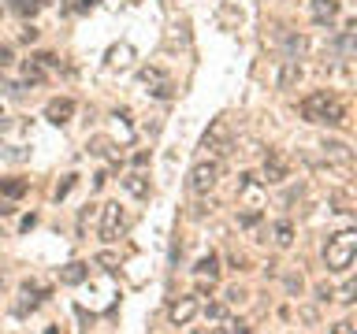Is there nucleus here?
<instances>
[{
    "mask_svg": "<svg viewBox=\"0 0 357 334\" xmlns=\"http://www.w3.org/2000/svg\"><path fill=\"white\" fill-rule=\"evenodd\" d=\"M301 116H305L309 122H324V127H342L346 108H342V100L335 93L317 89V93H309L305 100H301Z\"/></svg>",
    "mask_w": 357,
    "mask_h": 334,
    "instance_id": "nucleus-1",
    "label": "nucleus"
},
{
    "mask_svg": "<svg viewBox=\"0 0 357 334\" xmlns=\"http://www.w3.org/2000/svg\"><path fill=\"white\" fill-rule=\"evenodd\" d=\"M354 256H357V230H339L328 245H324V264H328V271H350Z\"/></svg>",
    "mask_w": 357,
    "mask_h": 334,
    "instance_id": "nucleus-2",
    "label": "nucleus"
},
{
    "mask_svg": "<svg viewBox=\"0 0 357 334\" xmlns=\"http://www.w3.org/2000/svg\"><path fill=\"white\" fill-rule=\"evenodd\" d=\"M127 230V212L119 208V200H108L100 208V241H119V234Z\"/></svg>",
    "mask_w": 357,
    "mask_h": 334,
    "instance_id": "nucleus-3",
    "label": "nucleus"
},
{
    "mask_svg": "<svg viewBox=\"0 0 357 334\" xmlns=\"http://www.w3.org/2000/svg\"><path fill=\"white\" fill-rule=\"evenodd\" d=\"M201 149H205L208 156H227V152L234 149L227 119H216V122H212V127L205 130V138H201Z\"/></svg>",
    "mask_w": 357,
    "mask_h": 334,
    "instance_id": "nucleus-4",
    "label": "nucleus"
},
{
    "mask_svg": "<svg viewBox=\"0 0 357 334\" xmlns=\"http://www.w3.org/2000/svg\"><path fill=\"white\" fill-rule=\"evenodd\" d=\"M216 178H220V164L216 160H201V164H194V171H190V189L205 197L208 189L216 186Z\"/></svg>",
    "mask_w": 357,
    "mask_h": 334,
    "instance_id": "nucleus-5",
    "label": "nucleus"
},
{
    "mask_svg": "<svg viewBox=\"0 0 357 334\" xmlns=\"http://www.w3.org/2000/svg\"><path fill=\"white\" fill-rule=\"evenodd\" d=\"M138 78H142V86H149L145 93H153V97H160V100L172 97V82H167V74L160 71V67H145Z\"/></svg>",
    "mask_w": 357,
    "mask_h": 334,
    "instance_id": "nucleus-6",
    "label": "nucleus"
},
{
    "mask_svg": "<svg viewBox=\"0 0 357 334\" xmlns=\"http://www.w3.org/2000/svg\"><path fill=\"white\" fill-rule=\"evenodd\" d=\"M197 316V294H186V297H178L172 308H167V319L175 323V327H186L190 319Z\"/></svg>",
    "mask_w": 357,
    "mask_h": 334,
    "instance_id": "nucleus-7",
    "label": "nucleus"
},
{
    "mask_svg": "<svg viewBox=\"0 0 357 334\" xmlns=\"http://www.w3.org/2000/svg\"><path fill=\"white\" fill-rule=\"evenodd\" d=\"M71 116H75V100H71V97H56V100H49V104H45V119H49L52 127L71 122Z\"/></svg>",
    "mask_w": 357,
    "mask_h": 334,
    "instance_id": "nucleus-8",
    "label": "nucleus"
},
{
    "mask_svg": "<svg viewBox=\"0 0 357 334\" xmlns=\"http://www.w3.org/2000/svg\"><path fill=\"white\" fill-rule=\"evenodd\" d=\"M86 275H89V264H82V260H71L67 267H60V283H63V286L86 283Z\"/></svg>",
    "mask_w": 357,
    "mask_h": 334,
    "instance_id": "nucleus-9",
    "label": "nucleus"
},
{
    "mask_svg": "<svg viewBox=\"0 0 357 334\" xmlns=\"http://www.w3.org/2000/svg\"><path fill=\"white\" fill-rule=\"evenodd\" d=\"M301 78V63L298 60H283V67H279V78H275V89H290Z\"/></svg>",
    "mask_w": 357,
    "mask_h": 334,
    "instance_id": "nucleus-10",
    "label": "nucleus"
},
{
    "mask_svg": "<svg viewBox=\"0 0 357 334\" xmlns=\"http://www.w3.org/2000/svg\"><path fill=\"white\" fill-rule=\"evenodd\" d=\"M339 0H312V19L317 22H331V19H339Z\"/></svg>",
    "mask_w": 357,
    "mask_h": 334,
    "instance_id": "nucleus-11",
    "label": "nucleus"
},
{
    "mask_svg": "<svg viewBox=\"0 0 357 334\" xmlns=\"http://www.w3.org/2000/svg\"><path fill=\"white\" fill-rule=\"evenodd\" d=\"M123 189H127L130 197H149V178L138 175V171H130L127 178H123Z\"/></svg>",
    "mask_w": 357,
    "mask_h": 334,
    "instance_id": "nucleus-12",
    "label": "nucleus"
},
{
    "mask_svg": "<svg viewBox=\"0 0 357 334\" xmlns=\"http://www.w3.org/2000/svg\"><path fill=\"white\" fill-rule=\"evenodd\" d=\"M283 178H287V164L279 160V156H268V160H264V178H261V182H283Z\"/></svg>",
    "mask_w": 357,
    "mask_h": 334,
    "instance_id": "nucleus-13",
    "label": "nucleus"
},
{
    "mask_svg": "<svg viewBox=\"0 0 357 334\" xmlns=\"http://www.w3.org/2000/svg\"><path fill=\"white\" fill-rule=\"evenodd\" d=\"M194 271L201 275V278H208V283H216V278H220V260H216V256H201V260H197V267H194Z\"/></svg>",
    "mask_w": 357,
    "mask_h": 334,
    "instance_id": "nucleus-14",
    "label": "nucleus"
},
{
    "mask_svg": "<svg viewBox=\"0 0 357 334\" xmlns=\"http://www.w3.org/2000/svg\"><path fill=\"white\" fill-rule=\"evenodd\" d=\"M0 193L11 197V200L22 197V193H26V178H0Z\"/></svg>",
    "mask_w": 357,
    "mask_h": 334,
    "instance_id": "nucleus-15",
    "label": "nucleus"
},
{
    "mask_svg": "<svg viewBox=\"0 0 357 334\" xmlns=\"http://www.w3.org/2000/svg\"><path fill=\"white\" fill-rule=\"evenodd\" d=\"M41 305V297H38V289H22V301H19V305H15V312H19V316H26V312H33V308H38Z\"/></svg>",
    "mask_w": 357,
    "mask_h": 334,
    "instance_id": "nucleus-16",
    "label": "nucleus"
},
{
    "mask_svg": "<svg viewBox=\"0 0 357 334\" xmlns=\"http://www.w3.org/2000/svg\"><path fill=\"white\" fill-rule=\"evenodd\" d=\"M275 245H279V249H287V245H294V227H290V223L283 219V223H275Z\"/></svg>",
    "mask_w": 357,
    "mask_h": 334,
    "instance_id": "nucleus-17",
    "label": "nucleus"
},
{
    "mask_svg": "<svg viewBox=\"0 0 357 334\" xmlns=\"http://www.w3.org/2000/svg\"><path fill=\"white\" fill-rule=\"evenodd\" d=\"M22 78H26V86L30 82H45V67L38 60H26V63H22Z\"/></svg>",
    "mask_w": 357,
    "mask_h": 334,
    "instance_id": "nucleus-18",
    "label": "nucleus"
},
{
    "mask_svg": "<svg viewBox=\"0 0 357 334\" xmlns=\"http://www.w3.org/2000/svg\"><path fill=\"white\" fill-rule=\"evenodd\" d=\"M130 56H134L130 45H119V49H112V52H108V63H112V67H127V63H130Z\"/></svg>",
    "mask_w": 357,
    "mask_h": 334,
    "instance_id": "nucleus-19",
    "label": "nucleus"
},
{
    "mask_svg": "<svg viewBox=\"0 0 357 334\" xmlns=\"http://www.w3.org/2000/svg\"><path fill=\"white\" fill-rule=\"evenodd\" d=\"M324 152H328L331 160H339V164H350V149H346L342 141H328V145H324Z\"/></svg>",
    "mask_w": 357,
    "mask_h": 334,
    "instance_id": "nucleus-20",
    "label": "nucleus"
},
{
    "mask_svg": "<svg viewBox=\"0 0 357 334\" xmlns=\"http://www.w3.org/2000/svg\"><path fill=\"white\" fill-rule=\"evenodd\" d=\"M301 49H305V38H298V33H287V60H298L301 56Z\"/></svg>",
    "mask_w": 357,
    "mask_h": 334,
    "instance_id": "nucleus-21",
    "label": "nucleus"
},
{
    "mask_svg": "<svg viewBox=\"0 0 357 334\" xmlns=\"http://www.w3.org/2000/svg\"><path fill=\"white\" fill-rule=\"evenodd\" d=\"M354 294H357V283L350 278V283H346V286H342V289H339V294H335V297H339L342 305H354Z\"/></svg>",
    "mask_w": 357,
    "mask_h": 334,
    "instance_id": "nucleus-22",
    "label": "nucleus"
},
{
    "mask_svg": "<svg viewBox=\"0 0 357 334\" xmlns=\"http://www.w3.org/2000/svg\"><path fill=\"white\" fill-rule=\"evenodd\" d=\"M11 63H15V52H11V45H0V71H8Z\"/></svg>",
    "mask_w": 357,
    "mask_h": 334,
    "instance_id": "nucleus-23",
    "label": "nucleus"
},
{
    "mask_svg": "<svg viewBox=\"0 0 357 334\" xmlns=\"http://www.w3.org/2000/svg\"><path fill=\"white\" fill-rule=\"evenodd\" d=\"M15 8L22 11V15H33V11L41 8V0H15Z\"/></svg>",
    "mask_w": 357,
    "mask_h": 334,
    "instance_id": "nucleus-24",
    "label": "nucleus"
},
{
    "mask_svg": "<svg viewBox=\"0 0 357 334\" xmlns=\"http://www.w3.org/2000/svg\"><path fill=\"white\" fill-rule=\"evenodd\" d=\"M223 331H227V334H250V327H245V323H223Z\"/></svg>",
    "mask_w": 357,
    "mask_h": 334,
    "instance_id": "nucleus-25",
    "label": "nucleus"
},
{
    "mask_svg": "<svg viewBox=\"0 0 357 334\" xmlns=\"http://www.w3.org/2000/svg\"><path fill=\"white\" fill-rule=\"evenodd\" d=\"M205 316H208V319H223V316H227V308H223V305H208Z\"/></svg>",
    "mask_w": 357,
    "mask_h": 334,
    "instance_id": "nucleus-26",
    "label": "nucleus"
},
{
    "mask_svg": "<svg viewBox=\"0 0 357 334\" xmlns=\"http://www.w3.org/2000/svg\"><path fill=\"white\" fill-rule=\"evenodd\" d=\"M331 297H335V289L320 283V286H317V301H331Z\"/></svg>",
    "mask_w": 357,
    "mask_h": 334,
    "instance_id": "nucleus-27",
    "label": "nucleus"
},
{
    "mask_svg": "<svg viewBox=\"0 0 357 334\" xmlns=\"http://www.w3.org/2000/svg\"><path fill=\"white\" fill-rule=\"evenodd\" d=\"M19 38L30 45V41H38V30H33V26H22V33H19Z\"/></svg>",
    "mask_w": 357,
    "mask_h": 334,
    "instance_id": "nucleus-28",
    "label": "nucleus"
},
{
    "mask_svg": "<svg viewBox=\"0 0 357 334\" xmlns=\"http://www.w3.org/2000/svg\"><path fill=\"white\" fill-rule=\"evenodd\" d=\"M331 334H354V327L342 319V323H335V327H331Z\"/></svg>",
    "mask_w": 357,
    "mask_h": 334,
    "instance_id": "nucleus-29",
    "label": "nucleus"
},
{
    "mask_svg": "<svg viewBox=\"0 0 357 334\" xmlns=\"http://www.w3.org/2000/svg\"><path fill=\"white\" fill-rule=\"evenodd\" d=\"M287 289H290V294H301V278L290 275V278H287Z\"/></svg>",
    "mask_w": 357,
    "mask_h": 334,
    "instance_id": "nucleus-30",
    "label": "nucleus"
},
{
    "mask_svg": "<svg viewBox=\"0 0 357 334\" xmlns=\"http://www.w3.org/2000/svg\"><path fill=\"white\" fill-rule=\"evenodd\" d=\"M8 127H11V116H8L4 108H0V130H8Z\"/></svg>",
    "mask_w": 357,
    "mask_h": 334,
    "instance_id": "nucleus-31",
    "label": "nucleus"
},
{
    "mask_svg": "<svg viewBox=\"0 0 357 334\" xmlns=\"http://www.w3.org/2000/svg\"><path fill=\"white\" fill-rule=\"evenodd\" d=\"M97 4V0H78V8H93Z\"/></svg>",
    "mask_w": 357,
    "mask_h": 334,
    "instance_id": "nucleus-32",
    "label": "nucleus"
},
{
    "mask_svg": "<svg viewBox=\"0 0 357 334\" xmlns=\"http://www.w3.org/2000/svg\"><path fill=\"white\" fill-rule=\"evenodd\" d=\"M212 334H227V331H223V327H216V331H212Z\"/></svg>",
    "mask_w": 357,
    "mask_h": 334,
    "instance_id": "nucleus-33",
    "label": "nucleus"
},
{
    "mask_svg": "<svg viewBox=\"0 0 357 334\" xmlns=\"http://www.w3.org/2000/svg\"><path fill=\"white\" fill-rule=\"evenodd\" d=\"M49 334H56V331H49Z\"/></svg>",
    "mask_w": 357,
    "mask_h": 334,
    "instance_id": "nucleus-34",
    "label": "nucleus"
},
{
    "mask_svg": "<svg viewBox=\"0 0 357 334\" xmlns=\"http://www.w3.org/2000/svg\"><path fill=\"white\" fill-rule=\"evenodd\" d=\"M194 334H201V331H194Z\"/></svg>",
    "mask_w": 357,
    "mask_h": 334,
    "instance_id": "nucleus-35",
    "label": "nucleus"
}]
</instances>
